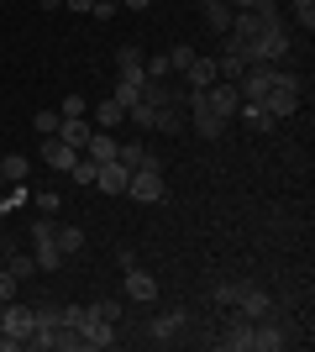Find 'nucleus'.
<instances>
[{"label":"nucleus","instance_id":"obj_1","mask_svg":"<svg viewBox=\"0 0 315 352\" xmlns=\"http://www.w3.org/2000/svg\"><path fill=\"white\" fill-rule=\"evenodd\" d=\"M289 27L279 21V27H257V37L247 43V63H284L289 58Z\"/></svg>","mask_w":315,"mask_h":352},{"label":"nucleus","instance_id":"obj_2","mask_svg":"<svg viewBox=\"0 0 315 352\" xmlns=\"http://www.w3.org/2000/svg\"><path fill=\"white\" fill-rule=\"evenodd\" d=\"M263 111H268L273 121L294 116V111H300V79H294V74H284V69H279V85H273L268 95H263Z\"/></svg>","mask_w":315,"mask_h":352},{"label":"nucleus","instance_id":"obj_3","mask_svg":"<svg viewBox=\"0 0 315 352\" xmlns=\"http://www.w3.org/2000/svg\"><path fill=\"white\" fill-rule=\"evenodd\" d=\"M279 85V63H247V74L237 79V95L242 100H253V105H263V95Z\"/></svg>","mask_w":315,"mask_h":352},{"label":"nucleus","instance_id":"obj_4","mask_svg":"<svg viewBox=\"0 0 315 352\" xmlns=\"http://www.w3.org/2000/svg\"><path fill=\"white\" fill-rule=\"evenodd\" d=\"M0 337L11 342V347H27V337H32V310L16 305V300H5V305H0Z\"/></svg>","mask_w":315,"mask_h":352},{"label":"nucleus","instance_id":"obj_5","mask_svg":"<svg viewBox=\"0 0 315 352\" xmlns=\"http://www.w3.org/2000/svg\"><path fill=\"white\" fill-rule=\"evenodd\" d=\"M126 195H137L142 206H158V200L168 195L163 168H132V179H126Z\"/></svg>","mask_w":315,"mask_h":352},{"label":"nucleus","instance_id":"obj_6","mask_svg":"<svg viewBox=\"0 0 315 352\" xmlns=\"http://www.w3.org/2000/svg\"><path fill=\"white\" fill-rule=\"evenodd\" d=\"M121 274H126V279H121V294H126V300H132V305H152V300H158V279H152L148 268H121Z\"/></svg>","mask_w":315,"mask_h":352},{"label":"nucleus","instance_id":"obj_7","mask_svg":"<svg viewBox=\"0 0 315 352\" xmlns=\"http://www.w3.org/2000/svg\"><path fill=\"white\" fill-rule=\"evenodd\" d=\"M200 95H205V105H210L221 121H231V116L242 111V95H237V85H231V79H215V85L200 89Z\"/></svg>","mask_w":315,"mask_h":352},{"label":"nucleus","instance_id":"obj_8","mask_svg":"<svg viewBox=\"0 0 315 352\" xmlns=\"http://www.w3.org/2000/svg\"><path fill=\"white\" fill-rule=\"evenodd\" d=\"M79 342H84V352H105L116 347V321H100V316H84V326H79Z\"/></svg>","mask_w":315,"mask_h":352},{"label":"nucleus","instance_id":"obj_9","mask_svg":"<svg viewBox=\"0 0 315 352\" xmlns=\"http://www.w3.org/2000/svg\"><path fill=\"white\" fill-rule=\"evenodd\" d=\"M184 105H189V126H195L200 137H221V132H226V121H221V116H215V111L205 105V95H189Z\"/></svg>","mask_w":315,"mask_h":352},{"label":"nucleus","instance_id":"obj_10","mask_svg":"<svg viewBox=\"0 0 315 352\" xmlns=\"http://www.w3.org/2000/svg\"><path fill=\"white\" fill-rule=\"evenodd\" d=\"M215 342H221L226 352H253V321H247V316L237 310V316L221 326V337H215Z\"/></svg>","mask_w":315,"mask_h":352},{"label":"nucleus","instance_id":"obj_11","mask_svg":"<svg viewBox=\"0 0 315 352\" xmlns=\"http://www.w3.org/2000/svg\"><path fill=\"white\" fill-rule=\"evenodd\" d=\"M126 179H132V168H126V163H121V158H105L100 174H95V184H100L105 195H126Z\"/></svg>","mask_w":315,"mask_h":352},{"label":"nucleus","instance_id":"obj_12","mask_svg":"<svg viewBox=\"0 0 315 352\" xmlns=\"http://www.w3.org/2000/svg\"><path fill=\"white\" fill-rule=\"evenodd\" d=\"M179 79H184V89H189V95H200V89H210L221 74H215V58H195L189 69L179 74Z\"/></svg>","mask_w":315,"mask_h":352},{"label":"nucleus","instance_id":"obj_13","mask_svg":"<svg viewBox=\"0 0 315 352\" xmlns=\"http://www.w3.org/2000/svg\"><path fill=\"white\" fill-rule=\"evenodd\" d=\"M142 85H148V74H116V89H110V100H116L121 111H132V105L142 100Z\"/></svg>","mask_w":315,"mask_h":352},{"label":"nucleus","instance_id":"obj_14","mask_svg":"<svg viewBox=\"0 0 315 352\" xmlns=\"http://www.w3.org/2000/svg\"><path fill=\"white\" fill-rule=\"evenodd\" d=\"M74 158H79V153H74L69 142H63V137H43V163H47V168L69 174V168H74Z\"/></svg>","mask_w":315,"mask_h":352},{"label":"nucleus","instance_id":"obj_15","mask_svg":"<svg viewBox=\"0 0 315 352\" xmlns=\"http://www.w3.org/2000/svg\"><path fill=\"white\" fill-rule=\"evenodd\" d=\"M237 310L247 316V321H263V316H268V294L257 289V284H242V294H237Z\"/></svg>","mask_w":315,"mask_h":352},{"label":"nucleus","instance_id":"obj_16","mask_svg":"<svg viewBox=\"0 0 315 352\" xmlns=\"http://www.w3.org/2000/svg\"><path fill=\"white\" fill-rule=\"evenodd\" d=\"M184 321H189L184 310H168V316H158V321H148V337L158 342V347H163V342H174V331H184Z\"/></svg>","mask_w":315,"mask_h":352},{"label":"nucleus","instance_id":"obj_17","mask_svg":"<svg viewBox=\"0 0 315 352\" xmlns=\"http://www.w3.org/2000/svg\"><path fill=\"white\" fill-rule=\"evenodd\" d=\"M90 132H95V126H90V116H63V126H58V137H63L69 147H74V153H84Z\"/></svg>","mask_w":315,"mask_h":352},{"label":"nucleus","instance_id":"obj_18","mask_svg":"<svg viewBox=\"0 0 315 352\" xmlns=\"http://www.w3.org/2000/svg\"><path fill=\"white\" fill-rule=\"evenodd\" d=\"M200 16H205V27L221 37V32L231 27V0H205V6H200Z\"/></svg>","mask_w":315,"mask_h":352},{"label":"nucleus","instance_id":"obj_19","mask_svg":"<svg viewBox=\"0 0 315 352\" xmlns=\"http://www.w3.org/2000/svg\"><path fill=\"white\" fill-rule=\"evenodd\" d=\"M284 331H279V326H263V321H253V352H279L284 347Z\"/></svg>","mask_w":315,"mask_h":352},{"label":"nucleus","instance_id":"obj_20","mask_svg":"<svg viewBox=\"0 0 315 352\" xmlns=\"http://www.w3.org/2000/svg\"><path fill=\"white\" fill-rule=\"evenodd\" d=\"M84 158H95V163L116 158V137H110V132H90V142H84Z\"/></svg>","mask_w":315,"mask_h":352},{"label":"nucleus","instance_id":"obj_21","mask_svg":"<svg viewBox=\"0 0 315 352\" xmlns=\"http://www.w3.org/2000/svg\"><path fill=\"white\" fill-rule=\"evenodd\" d=\"M53 248H58L63 258H69V252H79V248H84V232H79V226H53Z\"/></svg>","mask_w":315,"mask_h":352},{"label":"nucleus","instance_id":"obj_22","mask_svg":"<svg viewBox=\"0 0 315 352\" xmlns=\"http://www.w3.org/2000/svg\"><path fill=\"white\" fill-rule=\"evenodd\" d=\"M215 74H221V79H231V85H237L242 74H247V53H221V58H215Z\"/></svg>","mask_w":315,"mask_h":352},{"label":"nucleus","instance_id":"obj_23","mask_svg":"<svg viewBox=\"0 0 315 352\" xmlns=\"http://www.w3.org/2000/svg\"><path fill=\"white\" fill-rule=\"evenodd\" d=\"M142 63H148V58H142V47H132V43L116 47V74H142Z\"/></svg>","mask_w":315,"mask_h":352},{"label":"nucleus","instance_id":"obj_24","mask_svg":"<svg viewBox=\"0 0 315 352\" xmlns=\"http://www.w3.org/2000/svg\"><path fill=\"white\" fill-rule=\"evenodd\" d=\"M27 174H32V163L21 158V153H11V158L0 163V184H21V179H27Z\"/></svg>","mask_w":315,"mask_h":352},{"label":"nucleus","instance_id":"obj_25","mask_svg":"<svg viewBox=\"0 0 315 352\" xmlns=\"http://www.w3.org/2000/svg\"><path fill=\"white\" fill-rule=\"evenodd\" d=\"M247 126H257V132H273V116L263 111V105H253V100H242V111H237Z\"/></svg>","mask_w":315,"mask_h":352},{"label":"nucleus","instance_id":"obj_26","mask_svg":"<svg viewBox=\"0 0 315 352\" xmlns=\"http://www.w3.org/2000/svg\"><path fill=\"white\" fill-rule=\"evenodd\" d=\"M32 248H37V252H32V258H37V274H53V268L63 263V252L53 248V242H32Z\"/></svg>","mask_w":315,"mask_h":352},{"label":"nucleus","instance_id":"obj_27","mask_svg":"<svg viewBox=\"0 0 315 352\" xmlns=\"http://www.w3.org/2000/svg\"><path fill=\"white\" fill-rule=\"evenodd\" d=\"M126 121H132L137 132H152V121H158V105H148V100H137L132 111H126Z\"/></svg>","mask_w":315,"mask_h":352},{"label":"nucleus","instance_id":"obj_28","mask_svg":"<svg viewBox=\"0 0 315 352\" xmlns=\"http://www.w3.org/2000/svg\"><path fill=\"white\" fill-rule=\"evenodd\" d=\"M95 174H100V163H95V158H84V153H79V158H74V168H69V179H74V184H84V190L95 184Z\"/></svg>","mask_w":315,"mask_h":352},{"label":"nucleus","instance_id":"obj_29","mask_svg":"<svg viewBox=\"0 0 315 352\" xmlns=\"http://www.w3.org/2000/svg\"><path fill=\"white\" fill-rule=\"evenodd\" d=\"M58 126H63L58 111H37V116H32V132L37 137H58Z\"/></svg>","mask_w":315,"mask_h":352},{"label":"nucleus","instance_id":"obj_30","mask_svg":"<svg viewBox=\"0 0 315 352\" xmlns=\"http://www.w3.org/2000/svg\"><path fill=\"white\" fill-rule=\"evenodd\" d=\"M5 268H11L16 279H32V274H37V258H32V252H11V258H5Z\"/></svg>","mask_w":315,"mask_h":352},{"label":"nucleus","instance_id":"obj_31","mask_svg":"<svg viewBox=\"0 0 315 352\" xmlns=\"http://www.w3.org/2000/svg\"><path fill=\"white\" fill-rule=\"evenodd\" d=\"M195 58H200V53H195V47H189V43L168 47V69H174V74H184V69H189V63H195Z\"/></svg>","mask_w":315,"mask_h":352},{"label":"nucleus","instance_id":"obj_32","mask_svg":"<svg viewBox=\"0 0 315 352\" xmlns=\"http://www.w3.org/2000/svg\"><path fill=\"white\" fill-rule=\"evenodd\" d=\"M95 121H100V126H121V121H126V111H121L116 100H105L100 111H95Z\"/></svg>","mask_w":315,"mask_h":352},{"label":"nucleus","instance_id":"obj_33","mask_svg":"<svg viewBox=\"0 0 315 352\" xmlns=\"http://www.w3.org/2000/svg\"><path fill=\"white\" fill-rule=\"evenodd\" d=\"M152 132H179V105H163L158 121H152Z\"/></svg>","mask_w":315,"mask_h":352},{"label":"nucleus","instance_id":"obj_34","mask_svg":"<svg viewBox=\"0 0 315 352\" xmlns=\"http://www.w3.org/2000/svg\"><path fill=\"white\" fill-rule=\"evenodd\" d=\"M142 74H148V79H174V69H168V53L148 58V63H142Z\"/></svg>","mask_w":315,"mask_h":352},{"label":"nucleus","instance_id":"obj_35","mask_svg":"<svg viewBox=\"0 0 315 352\" xmlns=\"http://www.w3.org/2000/svg\"><path fill=\"white\" fill-rule=\"evenodd\" d=\"M289 6H294V21L310 32V27H315V0H289Z\"/></svg>","mask_w":315,"mask_h":352},{"label":"nucleus","instance_id":"obj_36","mask_svg":"<svg viewBox=\"0 0 315 352\" xmlns=\"http://www.w3.org/2000/svg\"><path fill=\"white\" fill-rule=\"evenodd\" d=\"M90 316H100V321H121V300H95Z\"/></svg>","mask_w":315,"mask_h":352},{"label":"nucleus","instance_id":"obj_37","mask_svg":"<svg viewBox=\"0 0 315 352\" xmlns=\"http://www.w3.org/2000/svg\"><path fill=\"white\" fill-rule=\"evenodd\" d=\"M84 316H90V305H69V310H58V321H63V326H74V331L84 326Z\"/></svg>","mask_w":315,"mask_h":352},{"label":"nucleus","instance_id":"obj_38","mask_svg":"<svg viewBox=\"0 0 315 352\" xmlns=\"http://www.w3.org/2000/svg\"><path fill=\"white\" fill-rule=\"evenodd\" d=\"M58 116H90V105H84V95H69V100L58 105Z\"/></svg>","mask_w":315,"mask_h":352},{"label":"nucleus","instance_id":"obj_39","mask_svg":"<svg viewBox=\"0 0 315 352\" xmlns=\"http://www.w3.org/2000/svg\"><path fill=\"white\" fill-rule=\"evenodd\" d=\"M32 242H53V216H37V221H32Z\"/></svg>","mask_w":315,"mask_h":352},{"label":"nucleus","instance_id":"obj_40","mask_svg":"<svg viewBox=\"0 0 315 352\" xmlns=\"http://www.w3.org/2000/svg\"><path fill=\"white\" fill-rule=\"evenodd\" d=\"M242 284H215V305H237Z\"/></svg>","mask_w":315,"mask_h":352},{"label":"nucleus","instance_id":"obj_41","mask_svg":"<svg viewBox=\"0 0 315 352\" xmlns=\"http://www.w3.org/2000/svg\"><path fill=\"white\" fill-rule=\"evenodd\" d=\"M90 16H95V21H110V16H116V0H95Z\"/></svg>","mask_w":315,"mask_h":352},{"label":"nucleus","instance_id":"obj_42","mask_svg":"<svg viewBox=\"0 0 315 352\" xmlns=\"http://www.w3.org/2000/svg\"><path fill=\"white\" fill-rule=\"evenodd\" d=\"M16 284H21V279H16L11 268H0V300H11V294H16Z\"/></svg>","mask_w":315,"mask_h":352},{"label":"nucleus","instance_id":"obj_43","mask_svg":"<svg viewBox=\"0 0 315 352\" xmlns=\"http://www.w3.org/2000/svg\"><path fill=\"white\" fill-rule=\"evenodd\" d=\"M37 210H43V216H53V210H63V200H58V195H37Z\"/></svg>","mask_w":315,"mask_h":352},{"label":"nucleus","instance_id":"obj_44","mask_svg":"<svg viewBox=\"0 0 315 352\" xmlns=\"http://www.w3.org/2000/svg\"><path fill=\"white\" fill-rule=\"evenodd\" d=\"M63 6H69V11H90L95 0H63Z\"/></svg>","mask_w":315,"mask_h":352},{"label":"nucleus","instance_id":"obj_45","mask_svg":"<svg viewBox=\"0 0 315 352\" xmlns=\"http://www.w3.org/2000/svg\"><path fill=\"white\" fill-rule=\"evenodd\" d=\"M121 6H132V11H148L152 0H121Z\"/></svg>","mask_w":315,"mask_h":352},{"label":"nucleus","instance_id":"obj_46","mask_svg":"<svg viewBox=\"0 0 315 352\" xmlns=\"http://www.w3.org/2000/svg\"><path fill=\"white\" fill-rule=\"evenodd\" d=\"M257 0H231V11H253Z\"/></svg>","mask_w":315,"mask_h":352},{"label":"nucleus","instance_id":"obj_47","mask_svg":"<svg viewBox=\"0 0 315 352\" xmlns=\"http://www.w3.org/2000/svg\"><path fill=\"white\" fill-rule=\"evenodd\" d=\"M37 6H43V11H58V6H63V0H37Z\"/></svg>","mask_w":315,"mask_h":352},{"label":"nucleus","instance_id":"obj_48","mask_svg":"<svg viewBox=\"0 0 315 352\" xmlns=\"http://www.w3.org/2000/svg\"><path fill=\"white\" fill-rule=\"evenodd\" d=\"M0 305H5V300H0Z\"/></svg>","mask_w":315,"mask_h":352}]
</instances>
